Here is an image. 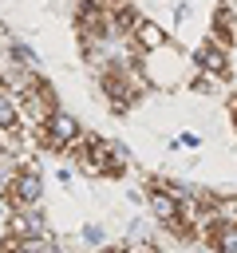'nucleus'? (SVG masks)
Listing matches in <instances>:
<instances>
[{
    "instance_id": "7ed1b4c3",
    "label": "nucleus",
    "mask_w": 237,
    "mask_h": 253,
    "mask_svg": "<svg viewBox=\"0 0 237 253\" xmlns=\"http://www.w3.org/2000/svg\"><path fill=\"white\" fill-rule=\"evenodd\" d=\"M198 241L209 249V253H237V221H225V217H213L198 229Z\"/></svg>"
},
{
    "instance_id": "0eeeda50",
    "label": "nucleus",
    "mask_w": 237,
    "mask_h": 253,
    "mask_svg": "<svg viewBox=\"0 0 237 253\" xmlns=\"http://www.w3.org/2000/svg\"><path fill=\"white\" fill-rule=\"evenodd\" d=\"M130 43L138 47V51H154V47H162V43H170V32L158 24V20H138V28L130 32Z\"/></svg>"
},
{
    "instance_id": "39448f33",
    "label": "nucleus",
    "mask_w": 237,
    "mask_h": 253,
    "mask_svg": "<svg viewBox=\"0 0 237 253\" xmlns=\"http://www.w3.org/2000/svg\"><path fill=\"white\" fill-rule=\"evenodd\" d=\"M4 233L24 237V241H40V237H47V217L40 210H12L4 217Z\"/></svg>"
},
{
    "instance_id": "f257e3e1",
    "label": "nucleus",
    "mask_w": 237,
    "mask_h": 253,
    "mask_svg": "<svg viewBox=\"0 0 237 253\" xmlns=\"http://www.w3.org/2000/svg\"><path fill=\"white\" fill-rule=\"evenodd\" d=\"M138 71H142V79H146L150 91L174 95L178 87L190 83L194 59H190L186 47H178V43L170 40V43H162V47H154V51H138Z\"/></svg>"
},
{
    "instance_id": "20e7f679",
    "label": "nucleus",
    "mask_w": 237,
    "mask_h": 253,
    "mask_svg": "<svg viewBox=\"0 0 237 253\" xmlns=\"http://www.w3.org/2000/svg\"><path fill=\"white\" fill-rule=\"evenodd\" d=\"M190 59H194V67L205 71V75H217V79H229V75H233V67H229V51L217 47L213 40H201V43L190 51Z\"/></svg>"
},
{
    "instance_id": "f03ea898",
    "label": "nucleus",
    "mask_w": 237,
    "mask_h": 253,
    "mask_svg": "<svg viewBox=\"0 0 237 253\" xmlns=\"http://www.w3.org/2000/svg\"><path fill=\"white\" fill-rule=\"evenodd\" d=\"M40 198H43V178H40V166L36 162H20L4 182H0V202L4 210H40Z\"/></svg>"
},
{
    "instance_id": "6e6552de",
    "label": "nucleus",
    "mask_w": 237,
    "mask_h": 253,
    "mask_svg": "<svg viewBox=\"0 0 237 253\" xmlns=\"http://www.w3.org/2000/svg\"><path fill=\"white\" fill-rule=\"evenodd\" d=\"M225 111H229V123H233V126H237V91H233V95H229V103H225Z\"/></svg>"
},
{
    "instance_id": "423d86ee",
    "label": "nucleus",
    "mask_w": 237,
    "mask_h": 253,
    "mask_svg": "<svg viewBox=\"0 0 237 253\" xmlns=\"http://www.w3.org/2000/svg\"><path fill=\"white\" fill-rule=\"evenodd\" d=\"M205 40H213L217 47H225V51H237V12L233 8H225V4H217L213 12H209V24H205Z\"/></svg>"
}]
</instances>
